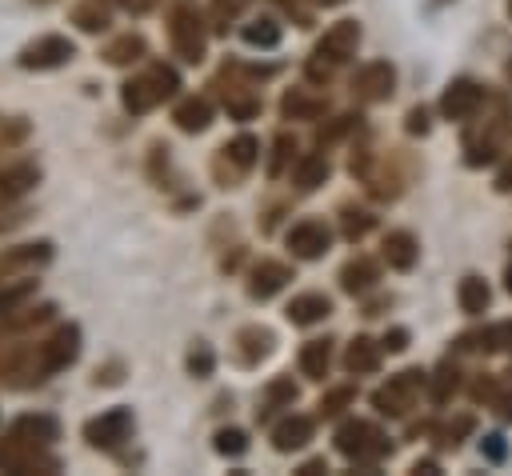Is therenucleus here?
Returning <instances> with one entry per match:
<instances>
[{
    "instance_id": "nucleus-11",
    "label": "nucleus",
    "mask_w": 512,
    "mask_h": 476,
    "mask_svg": "<svg viewBox=\"0 0 512 476\" xmlns=\"http://www.w3.org/2000/svg\"><path fill=\"white\" fill-rule=\"evenodd\" d=\"M484 100H488V92L476 84V80H468V76H456L448 88H444V96H440V116L444 120H472L480 108H484Z\"/></svg>"
},
{
    "instance_id": "nucleus-20",
    "label": "nucleus",
    "mask_w": 512,
    "mask_h": 476,
    "mask_svg": "<svg viewBox=\"0 0 512 476\" xmlns=\"http://www.w3.org/2000/svg\"><path fill=\"white\" fill-rule=\"evenodd\" d=\"M36 180H40V164H32V160H16V164L0 168V208H8L28 188H36Z\"/></svg>"
},
{
    "instance_id": "nucleus-53",
    "label": "nucleus",
    "mask_w": 512,
    "mask_h": 476,
    "mask_svg": "<svg viewBox=\"0 0 512 476\" xmlns=\"http://www.w3.org/2000/svg\"><path fill=\"white\" fill-rule=\"evenodd\" d=\"M412 472H436V460H416Z\"/></svg>"
},
{
    "instance_id": "nucleus-34",
    "label": "nucleus",
    "mask_w": 512,
    "mask_h": 476,
    "mask_svg": "<svg viewBox=\"0 0 512 476\" xmlns=\"http://www.w3.org/2000/svg\"><path fill=\"white\" fill-rule=\"evenodd\" d=\"M472 428H476V420L464 412V416H456V420L432 424V436H436V444H440V448H460V440H464Z\"/></svg>"
},
{
    "instance_id": "nucleus-47",
    "label": "nucleus",
    "mask_w": 512,
    "mask_h": 476,
    "mask_svg": "<svg viewBox=\"0 0 512 476\" xmlns=\"http://www.w3.org/2000/svg\"><path fill=\"white\" fill-rule=\"evenodd\" d=\"M404 128H408L412 136H416V132L424 136V132H428V108H424V104H420V108H412V112H408V124H404Z\"/></svg>"
},
{
    "instance_id": "nucleus-35",
    "label": "nucleus",
    "mask_w": 512,
    "mask_h": 476,
    "mask_svg": "<svg viewBox=\"0 0 512 476\" xmlns=\"http://www.w3.org/2000/svg\"><path fill=\"white\" fill-rule=\"evenodd\" d=\"M240 36H244V44H252V48H276V44H280V24L260 16V20L244 24Z\"/></svg>"
},
{
    "instance_id": "nucleus-14",
    "label": "nucleus",
    "mask_w": 512,
    "mask_h": 476,
    "mask_svg": "<svg viewBox=\"0 0 512 476\" xmlns=\"http://www.w3.org/2000/svg\"><path fill=\"white\" fill-rule=\"evenodd\" d=\"M132 412L128 408H108V412H100V416H92L88 424H84V440L92 444V448H120L128 436H132Z\"/></svg>"
},
{
    "instance_id": "nucleus-18",
    "label": "nucleus",
    "mask_w": 512,
    "mask_h": 476,
    "mask_svg": "<svg viewBox=\"0 0 512 476\" xmlns=\"http://www.w3.org/2000/svg\"><path fill=\"white\" fill-rule=\"evenodd\" d=\"M328 112V96L312 88H288L280 96V116L284 120H320Z\"/></svg>"
},
{
    "instance_id": "nucleus-52",
    "label": "nucleus",
    "mask_w": 512,
    "mask_h": 476,
    "mask_svg": "<svg viewBox=\"0 0 512 476\" xmlns=\"http://www.w3.org/2000/svg\"><path fill=\"white\" fill-rule=\"evenodd\" d=\"M316 472H328V464H324V460H308V464L300 468V476H316Z\"/></svg>"
},
{
    "instance_id": "nucleus-36",
    "label": "nucleus",
    "mask_w": 512,
    "mask_h": 476,
    "mask_svg": "<svg viewBox=\"0 0 512 476\" xmlns=\"http://www.w3.org/2000/svg\"><path fill=\"white\" fill-rule=\"evenodd\" d=\"M248 0H208V24L216 32H228V24H236L244 16Z\"/></svg>"
},
{
    "instance_id": "nucleus-15",
    "label": "nucleus",
    "mask_w": 512,
    "mask_h": 476,
    "mask_svg": "<svg viewBox=\"0 0 512 476\" xmlns=\"http://www.w3.org/2000/svg\"><path fill=\"white\" fill-rule=\"evenodd\" d=\"M272 344H276V336L264 324H244L232 340V360L240 368H256L264 356H272Z\"/></svg>"
},
{
    "instance_id": "nucleus-46",
    "label": "nucleus",
    "mask_w": 512,
    "mask_h": 476,
    "mask_svg": "<svg viewBox=\"0 0 512 476\" xmlns=\"http://www.w3.org/2000/svg\"><path fill=\"white\" fill-rule=\"evenodd\" d=\"M380 344H384L388 352H404V348H408V328H388Z\"/></svg>"
},
{
    "instance_id": "nucleus-44",
    "label": "nucleus",
    "mask_w": 512,
    "mask_h": 476,
    "mask_svg": "<svg viewBox=\"0 0 512 476\" xmlns=\"http://www.w3.org/2000/svg\"><path fill=\"white\" fill-rule=\"evenodd\" d=\"M212 364H216V360H212V348H208V344H196V348L188 352V372H192V376H208Z\"/></svg>"
},
{
    "instance_id": "nucleus-32",
    "label": "nucleus",
    "mask_w": 512,
    "mask_h": 476,
    "mask_svg": "<svg viewBox=\"0 0 512 476\" xmlns=\"http://www.w3.org/2000/svg\"><path fill=\"white\" fill-rule=\"evenodd\" d=\"M372 224H376V216L368 208H352V204L340 208V232H344V240H352V244L364 240L372 232Z\"/></svg>"
},
{
    "instance_id": "nucleus-56",
    "label": "nucleus",
    "mask_w": 512,
    "mask_h": 476,
    "mask_svg": "<svg viewBox=\"0 0 512 476\" xmlns=\"http://www.w3.org/2000/svg\"><path fill=\"white\" fill-rule=\"evenodd\" d=\"M504 76H508V84H512V60H508V64H504Z\"/></svg>"
},
{
    "instance_id": "nucleus-7",
    "label": "nucleus",
    "mask_w": 512,
    "mask_h": 476,
    "mask_svg": "<svg viewBox=\"0 0 512 476\" xmlns=\"http://www.w3.org/2000/svg\"><path fill=\"white\" fill-rule=\"evenodd\" d=\"M424 388H428V372H420V368H404V372L388 376V380L372 392V408H376L380 416L400 420V416H408V412L416 408V400H420Z\"/></svg>"
},
{
    "instance_id": "nucleus-24",
    "label": "nucleus",
    "mask_w": 512,
    "mask_h": 476,
    "mask_svg": "<svg viewBox=\"0 0 512 476\" xmlns=\"http://www.w3.org/2000/svg\"><path fill=\"white\" fill-rule=\"evenodd\" d=\"M8 436L24 440V444H36V448H52V440H60V424L52 416H20Z\"/></svg>"
},
{
    "instance_id": "nucleus-49",
    "label": "nucleus",
    "mask_w": 512,
    "mask_h": 476,
    "mask_svg": "<svg viewBox=\"0 0 512 476\" xmlns=\"http://www.w3.org/2000/svg\"><path fill=\"white\" fill-rule=\"evenodd\" d=\"M24 132H28V124H20V120H16L12 128H0V144H12V140H20Z\"/></svg>"
},
{
    "instance_id": "nucleus-4",
    "label": "nucleus",
    "mask_w": 512,
    "mask_h": 476,
    "mask_svg": "<svg viewBox=\"0 0 512 476\" xmlns=\"http://www.w3.org/2000/svg\"><path fill=\"white\" fill-rule=\"evenodd\" d=\"M336 452L344 460H352L356 468H372L376 460H384L392 452V440L372 420H344L336 428Z\"/></svg>"
},
{
    "instance_id": "nucleus-48",
    "label": "nucleus",
    "mask_w": 512,
    "mask_h": 476,
    "mask_svg": "<svg viewBox=\"0 0 512 476\" xmlns=\"http://www.w3.org/2000/svg\"><path fill=\"white\" fill-rule=\"evenodd\" d=\"M484 456H488L492 464H500V460H504V436H496V432L484 436Z\"/></svg>"
},
{
    "instance_id": "nucleus-38",
    "label": "nucleus",
    "mask_w": 512,
    "mask_h": 476,
    "mask_svg": "<svg viewBox=\"0 0 512 476\" xmlns=\"http://www.w3.org/2000/svg\"><path fill=\"white\" fill-rule=\"evenodd\" d=\"M72 20H76L84 32H104V28H108V12H104L100 0H84V4H76V8H72Z\"/></svg>"
},
{
    "instance_id": "nucleus-37",
    "label": "nucleus",
    "mask_w": 512,
    "mask_h": 476,
    "mask_svg": "<svg viewBox=\"0 0 512 476\" xmlns=\"http://www.w3.org/2000/svg\"><path fill=\"white\" fill-rule=\"evenodd\" d=\"M292 400H296V384H292L288 376H276V380L264 388V408H260V416L272 412V408H292Z\"/></svg>"
},
{
    "instance_id": "nucleus-41",
    "label": "nucleus",
    "mask_w": 512,
    "mask_h": 476,
    "mask_svg": "<svg viewBox=\"0 0 512 476\" xmlns=\"http://www.w3.org/2000/svg\"><path fill=\"white\" fill-rule=\"evenodd\" d=\"M492 408L512 424V372H496V392H492Z\"/></svg>"
},
{
    "instance_id": "nucleus-29",
    "label": "nucleus",
    "mask_w": 512,
    "mask_h": 476,
    "mask_svg": "<svg viewBox=\"0 0 512 476\" xmlns=\"http://www.w3.org/2000/svg\"><path fill=\"white\" fill-rule=\"evenodd\" d=\"M48 256H52V244H48V240H40V244H20V248H12V252L0 256V276H12L16 268H36V264H44Z\"/></svg>"
},
{
    "instance_id": "nucleus-10",
    "label": "nucleus",
    "mask_w": 512,
    "mask_h": 476,
    "mask_svg": "<svg viewBox=\"0 0 512 476\" xmlns=\"http://www.w3.org/2000/svg\"><path fill=\"white\" fill-rule=\"evenodd\" d=\"M396 92V68L388 60H368L356 68L352 76V96L364 100V104H380Z\"/></svg>"
},
{
    "instance_id": "nucleus-33",
    "label": "nucleus",
    "mask_w": 512,
    "mask_h": 476,
    "mask_svg": "<svg viewBox=\"0 0 512 476\" xmlns=\"http://www.w3.org/2000/svg\"><path fill=\"white\" fill-rule=\"evenodd\" d=\"M144 56V36H136V32H124L120 40H112L108 48H104V60L108 64H132V60H140Z\"/></svg>"
},
{
    "instance_id": "nucleus-25",
    "label": "nucleus",
    "mask_w": 512,
    "mask_h": 476,
    "mask_svg": "<svg viewBox=\"0 0 512 476\" xmlns=\"http://www.w3.org/2000/svg\"><path fill=\"white\" fill-rule=\"evenodd\" d=\"M288 320L292 324H300V328H308V324H320L328 312H332V300L324 296V292H300V296H292L288 300Z\"/></svg>"
},
{
    "instance_id": "nucleus-45",
    "label": "nucleus",
    "mask_w": 512,
    "mask_h": 476,
    "mask_svg": "<svg viewBox=\"0 0 512 476\" xmlns=\"http://www.w3.org/2000/svg\"><path fill=\"white\" fill-rule=\"evenodd\" d=\"M492 392H496V372H484L472 380V400L476 404H492Z\"/></svg>"
},
{
    "instance_id": "nucleus-23",
    "label": "nucleus",
    "mask_w": 512,
    "mask_h": 476,
    "mask_svg": "<svg viewBox=\"0 0 512 476\" xmlns=\"http://www.w3.org/2000/svg\"><path fill=\"white\" fill-rule=\"evenodd\" d=\"M380 352H384V344H376L372 336H356V340H348V348H344V368H348L352 376H372V372L380 368Z\"/></svg>"
},
{
    "instance_id": "nucleus-16",
    "label": "nucleus",
    "mask_w": 512,
    "mask_h": 476,
    "mask_svg": "<svg viewBox=\"0 0 512 476\" xmlns=\"http://www.w3.org/2000/svg\"><path fill=\"white\" fill-rule=\"evenodd\" d=\"M456 348L460 352H508L512 356V320H500V324L464 332V336H456Z\"/></svg>"
},
{
    "instance_id": "nucleus-22",
    "label": "nucleus",
    "mask_w": 512,
    "mask_h": 476,
    "mask_svg": "<svg viewBox=\"0 0 512 476\" xmlns=\"http://www.w3.org/2000/svg\"><path fill=\"white\" fill-rule=\"evenodd\" d=\"M376 280H380V268H376V260H368V256H352V260L340 268V288H344L348 296L372 292Z\"/></svg>"
},
{
    "instance_id": "nucleus-42",
    "label": "nucleus",
    "mask_w": 512,
    "mask_h": 476,
    "mask_svg": "<svg viewBox=\"0 0 512 476\" xmlns=\"http://www.w3.org/2000/svg\"><path fill=\"white\" fill-rule=\"evenodd\" d=\"M352 128H360V116H336L328 128H320V136H316V140H320V148H328V144H336L340 136H348Z\"/></svg>"
},
{
    "instance_id": "nucleus-30",
    "label": "nucleus",
    "mask_w": 512,
    "mask_h": 476,
    "mask_svg": "<svg viewBox=\"0 0 512 476\" xmlns=\"http://www.w3.org/2000/svg\"><path fill=\"white\" fill-rule=\"evenodd\" d=\"M332 368V340H308L300 348V372L308 380H324Z\"/></svg>"
},
{
    "instance_id": "nucleus-8",
    "label": "nucleus",
    "mask_w": 512,
    "mask_h": 476,
    "mask_svg": "<svg viewBox=\"0 0 512 476\" xmlns=\"http://www.w3.org/2000/svg\"><path fill=\"white\" fill-rule=\"evenodd\" d=\"M256 160H260V140H256L252 132H240L236 140H228V144L216 152V160H212V176H216L220 188H236V184L252 172Z\"/></svg>"
},
{
    "instance_id": "nucleus-28",
    "label": "nucleus",
    "mask_w": 512,
    "mask_h": 476,
    "mask_svg": "<svg viewBox=\"0 0 512 476\" xmlns=\"http://www.w3.org/2000/svg\"><path fill=\"white\" fill-rule=\"evenodd\" d=\"M456 392H460V368H456V360H440L432 368V376H428V400L432 404H448Z\"/></svg>"
},
{
    "instance_id": "nucleus-2",
    "label": "nucleus",
    "mask_w": 512,
    "mask_h": 476,
    "mask_svg": "<svg viewBox=\"0 0 512 476\" xmlns=\"http://www.w3.org/2000/svg\"><path fill=\"white\" fill-rule=\"evenodd\" d=\"M356 48H360V24H356V20H336V24L316 40V48H312V56H308V64H304L308 80H312V84H328L332 72L356 56Z\"/></svg>"
},
{
    "instance_id": "nucleus-26",
    "label": "nucleus",
    "mask_w": 512,
    "mask_h": 476,
    "mask_svg": "<svg viewBox=\"0 0 512 476\" xmlns=\"http://www.w3.org/2000/svg\"><path fill=\"white\" fill-rule=\"evenodd\" d=\"M328 172H332V164H328L324 152H304V156H296V164H292V184H296L300 192H312V188H320V184L328 180Z\"/></svg>"
},
{
    "instance_id": "nucleus-57",
    "label": "nucleus",
    "mask_w": 512,
    "mask_h": 476,
    "mask_svg": "<svg viewBox=\"0 0 512 476\" xmlns=\"http://www.w3.org/2000/svg\"><path fill=\"white\" fill-rule=\"evenodd\" d=\"M508 16H512V0H508Z\"/></svg>"
},
{
    "instance_id": "nucleus-43",
    "label": "nucleus",
    "mask_w": 512,
    "mask_h": 476,
    "mask_svg": "<svg viewBox=\"0 0 512 476\" xmlns=\"http://www.w3.org/2000/svg\"><path fill=\"white\" fill-rule=\"evenodd\" d=\"M244 448H248V436L240 428H220L216 432V452L220 456H240Z\"/></svg>"
},
{
    "instance_id": "nucleus-50",
    "label": "nucleus",
    "mask_w": 512,
    "mask_h": 476,
    "mask_svg": "<svg viewBox=\"0 0 512 476\" xmlns=\"http://www.w3.org/2000/svg\"><path fill=\"white\" fill-rule=\"evenodd\" d=\"M120 4H124L128 12H136V16H140V12H152V8H156V0H120Z\"/></svg>"
},
{
    "instance_id": "nucleus-27",
    "label": "nucleus",
    "mask_w": 512,
    "mask_h": 476,
    "mask_svg": "<svg viewBox=\"0 0 512 476\" xmlns=\"http://www.w3.org/2000/svg\"><path fill=\"white\" fill-rule=\"evenodd\" d=\"M172 120H176L180 132H204V128L212 124V104H208L204 96H188V100L176 104Z\"/></svg>"
},
{
    "instance_id": "nucleus-40",
    "label": "nucleus",
    "mask_w": 512,
    "mask_h": 476,
    "mask_svg": "<svg viewBox=\"0 0 512 476\" xmlns=\"http://www.w3.org/2000/svg\"><path fill=\"white\" fill-rule=\"evenodd\" d=\"M292 152H296V140H292L288 132H280V136L272 140V156H268V176H280V172L288 168Z\"/></svg>"
},
{
    "instance_id": "nucleus-13",
    "label": "nucleus",
    "mask_w": 512,
    "mask_h": 476,
    "mask_svg": "<svg viewBox=\"0 0 512 476\" xmlns=\"http://www.w3.org/2000/svg\"><path fill=\"white\" fill-rule=\"evenodd\" d=\"M72 56H76V44H72L68 36L48 32V36H36L32 44L20 48V68H36V72H44V68H60V64H68Z\"/></svg>"
},
{
    "instance_id": "nucleus-21",
    "label": "nucleus",
    "mask_w": 512,
    "mask_h": 476,
    "mask_svg": "<svg viewBox=\"0 0 512 476\" xmlns=\"http://www.w3.org/2000/svg\"><path fill=\"white\" fill-rule=\"evenodd\" d=\"M312 432H316L312 416H304V412H288V416L272 428V448H276V452H296V448H304V444L312 440Z\"/></svg>"
},
{
    "instance_id": "nucleus-9",
    "label": "nucleus",
    "mask_w": 512,
    "mask_h": 476,
    "mask_svg": "<svg viewBox=\"0 0 512 476\" xmlns=\"http://www.w3.org/2000/svg\"><path fill=\"white\" fill-rule=\"evenodd\" d=\"M0 468L4 472H60V460L48 448H36V444H24L16 436H4L0 440Z\"/></svg>"
},
{
    "instance_id": "nucleus-1",
    "label": "nucleus",
    "mask_w": 512,
    "mask_h": 476,
    "mask_svg": "<svg viewBox=\"0 0 512 476\" xmlns=\"http://www.w3.org/2000/svg\"><path fill=\"white\" fill-rule=\"evenodd\" d=\"M512 140V100L508 96H488L484 108L468 120L464 128V164L468 168H484L492 164Z\"/></svg>"
},
{
    "instance_id": "nucleus-6",
    "label": "nucleus",
    "mask_w": 512,
    "mask_h": 476,
    "mask_svg": "<svg viewBox=\"0 0 512 476\" xmlns=\"http://www.w3.org/2000/svg\"><path fill=\"white\" fill-rule=\"evenodd\" d=\"M168 44L172 52L184 60V64H200L204 60V48H208V24L204 16L196 12V4L180 0L168 16Z\"/></svg>"
},
{
    "instance_id": "nucleus-31",
    "label": "nucleus",
    "mask_w": 512,
    "mask_h": 476,
    "mask_svg": "<svg viewBox=\"0 0 512 476\" xmlns=\"http://www.w3.org/2000/svg\"><path fill=\"white\" fill-rule=\"evenodd\" d=\"M456 300H460V312L480 316V312L488 308V300H492L488 280H484V276H464V280H460V288H456Z\"/></svg>"
},
{
    "instance_id": "nucleus-55",
    "label": "nucleus",
    "mask_w": 512,
    "mask_h": 476,
    "mask_svg": "<svg viewBox=\"0 0 512 476\" xmlns=\"http://www.w3.org/2000/svg\"><path fill=\"white\" fill-rule=\"evenodd\" d=\"M504 288L512 292V264H508V272H504Z\"/></svg>"
},
{
    "instance_id": "nucleus-51",
    "label": "nucleus",
    "mask_w": 512,
    "mask_h": 476,
    "mask_svg": "<svg viewBox=\"0 0 512 476\" xmlns=\"http://www.w3.org/2000/svg\"><path fill=\"white\" fill-rule=\"evenodd\" d=\"M496 188H500V192H512V164H504V168H500V176H496Z\"/></svg>"
},
{
    "instance_id": "nucleus-12",
    "label": "nucleus",
    "mask_w": 512,
    "mask_h": 476,
    "mask_svg": "<svg viewBox=\"0 0 512 476\" xmlns=\"http://www.w3.org/2000/svg\"><path fill=\"white\" fill-rule=\"evenodd\" d=\"M284 244H288V252L296 260H320L328 252V244H332V228L324 220H316V216H304V220H296L288 228Z\"/></svg>"
},
{
    "instance_id": "nucleus-19",
    "label": "nucleus",
    "mask_w": 512,
    "mask_h": 476,
    "mask_svg": "<svg viewBox=\"0 0 512 476\" xmlns=\"http://www.w3.org/2000/svg\"><path fill=\"white\" fill-rule=\"evenodd\" d=\"M380 256H384V264H388V268H396V272H412V268H416V260H420V244H416V236H412V232L392 228V232L380 240Z\"/></svg>"
},
{
    "instance_id": "nucleus-17",
    "label": "nucleus",
    "mask_w": 512,
    "mask_h": 476,
    "mask_svg": "<svg viewBox=\"0 0 512 476\" xmlns=\"http://www.w3.org/2000/svg\"><path fill=\"white\" fill-rule=\"evenodd\" d=\"M288 280H292V268H288L284 260H260V264H252V272H248V296H252V300H268V296H276Z\"/></svg>"
},
{
    "instance_id": "nucleus-54",
    "label": "nucleus",
    "mask_w": 512,
    "mask_h": 476,
    "mask_svg": "<svg viewBox=\"0 0 512 476\" xmlns=\"http://www.w3.org/2000/svg\"><path fill=\"white\" fill-rule=\"evenodd\" d=\"M308 4H316V8H336V4H344V0H308Z\"/></svg>"
},
{
    "instance_id": "nucleus-3",
    "label": "nucleus",
    "mask_w": 512,
    "mask_h": 476,
    "mask_svg": "<svg viewBox=\"0 0 512 476\" xmlns=\"http://www.w3.org/2000/svg\"><path fill=\"white\" fill-rule=\"evenodd\" d=\"M80 352V328L76 324H64L56 328L48 340H40L36 348H28V368H24V388L28 384H40L48 372H60L76 360Z\"/></svg>"
},
{
    "instance_id": "nucleus-5",
    "label": "nucleus",
    "mask_w": 512,
    "mask_h": 476,
    "mask_svg": "<svg viewBox=\"0 0 512 476\" xmlns=\"http://www.w3.org/2000/svg\"><path fill=\"white\" fill-rule=\"evenodd\" d=\"M176 88H180V76H176L168 64H152V68H144L140 76H132V80L124 84L120 100H124V108H128L132 116H144V112L160 108Z\"/></svg>"
},
{
    "instance_id": "nucleus-39",
    "label": "nucleus",
    "mask_w": 512,
    "mask_h": 476,
    "mask_svg": "<svg viewBox=\"0 0 512 476\" xmlns=\"http://www.w3.org/2000/svg\"><path fill=\"white\" fill-rule=\"evenodd\" d=\"M356 400V388L352 384H340V388H328L324 396H320V416H340L348 404Z\"/></svg>"
}]
</instances>
